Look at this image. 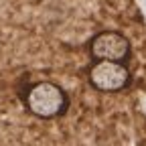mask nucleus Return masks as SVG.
<instances>
[{
  "instance_id": "2",
  "label": "nucleus",
  "mask_w": 146,
  "mask_h": 146,
  "mask_svg": "<svg viewBox=\"0 0 146 146\" xmlns=\"http://www.w3.org/2000/svg\"><path fill=\"white\" fill-rule=\"evenodd\" d=\"M87 81L102 94H118L132 83V73L126 63L94 61L87 69Z\"/></svg>"
},
{
  "instance_id": "3",
  "label": "nucleus",
  "mask_w": 146,
  "mask_h": 146,
  "mask_svg": "<svg viewBox=\"0 0 146 146\" xmlns=\"http://www.w3.org/2000/svg\"><path fill=\"white\" fill-rule=\"evenodd\" d=\"M89 57L94 61H116L126 63L132 55V45L120 31H102L91 36L87 45Z\"/></svg>"
},
{
  "instance_id": "1",
  "label": "nucleus",
  "mask_w": 146,
  "mask_h": 146,
  "mask_svg": "<svg viewBox=\"0 0 146 146\" xmlns=\"http://www.w3.org/2000/svg\"><path fill=\"white\" fill-rule=\"evenodd\" d=\"M23 104L27 112L39 120L61 118L69 110L67 91L55 81H35L23 91Z\"/></svg>"
}]
</instances>
